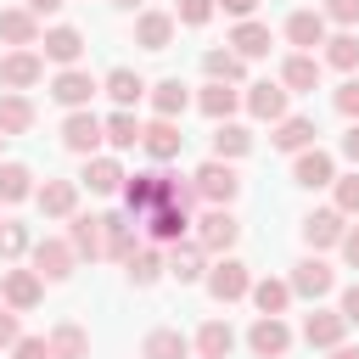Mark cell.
<instances>
[{
	"instance_id": "obj_1",
	"label": "cell",
	"mask_w": 359,
	"mask_h": 359,
	"mask_svg": "<svg viewBox=\"0 0 359 359\" xmlns=\"http://www.w3.org/2000/svg\"><path fill=\"white\" fill-rule=\"evenodd\" d=\"M236 236H241V219H236L230 208H202V219H196V230H191V241H196L208 258H230Z\"/></svg>"
},
{
	"instance_id": "obj_2",
	"label": "cell",
	"mask_w": 359,
	"mask_h": 359,
	"mask_svg": "<svg viewBox=\"0 0 359 359\" xmlns=\"http://www.w3.org/2000/svg\"><path fill=\"white\" fill-rule=\"evenodd\" d=\"M191 185H196V196H202L208 208H230V202L241 196V174H236V163H219V157H208V163L191 174Z\"/></svg>"
},
{
	"instance_id": "obj_3",
	"label": "cell",
	"mask_w": 359,
	"mask_h": 359,
	"mask_svg": "<svg viewBox=\"0 0 359 359\" xmlns=\"http://www.w3.org/2000/svg\"><path fill=\"white\" fill-rule=\"evenodd\" d=\"M168 185H174V174H163V168L129 174V180H123V213H129V219H146L151 208L168 202Z\"/></svg>"
},
{
	"instance_id": "obj_4",
	"label": "cell",
	"mask_w": 359,
	"mask_h": 359,
	"mask_svg": "<svg viewBox=\"0 0 359 359\" xmlns=\"http://www.w3.org/2000/svg\"><path fill=\"white\" fill-rule=\"evenodd\" d=\"M202 286H208V297H213V303H241V297L252 292V269H247L241 258H213Z\"/></svg>"
},
{
	"instance_id": "obj_5",
	"label": "cell",
	"mask_w": 359,
	"mask_h": 359,
	"mask_svg": "<svg viewBox=\"0 0 359 359\" xmlns=\"http://www.w3.org/2000/svg\"><path fill=\"white\" fill-rule=\"evenodd\" d=\"M286 280H292V297H303V303H320V297L337 286V269H331L320 252H309V258H297V264H292V275H286Z\"/></svg>"
},
{
	"instance_id": "obj_6",
	"label": "cell",
	"mask_w": 359,
	"mask_h": 359,
	"mask_svg": "<svg viewBox=\"0 0 359 359\" xmlns=\"http://www.w3.org/2000/svg\"><path fill=\"white\" fill-rule=\"evenodd\" d=\"M101 140H107V123H101L90 107L62 118V146H67L73 157H95V151H101Z\"/></svg>"
},
{
	"instance_id": "obj_7",
	"label": "cell",
	"mask_w": 359,
	"mask_h": 359,
	"mask_svg": "<svg viewBox=\"0 0 359 359\" xmlns=\"http://www.w3.org/2000/svg\"><path fill=\"white\" fill-rule=\"evenodd\" d=\"M0 303L17 309V314L39 309V303H45V275H39V269H6V275H0Z\"/></svg>"
},
{
	"instance_id": "obj_8",
	"label": "cell",
	"mask_w": 359,
	"mask_h": 359,
	"mask_svg": "<svg viewBox=\"0 0 359 359\" xmlns=\"http://www.w3.org/2000/svg\"><path fill=\"white\" fill-rule=\"evenodd\" d=\"M95 90H101V84L90 79V67H56V79H50V101L67 107V112H84Z\"/></svg>"
},
{
	"instance_id": "obj_9",
	"label": "cell",
	"mask_w": 359,
	"mask_h": 359,
	"mask_svg": "<svg viewBox=\"0 0 359 359\" xmlns=\"http://www.w3.org/2000/svg\"><path fill=\"white\" fill-rule=\"evenodd\" d=\"M28 258H34V269H39L45 280H67V275H73V264H79V252H73V241H67V236H39Z\"/></svg>"
},
{
	"instance_id": "obj_10",
	"label": "cell",
	"mask_w": 359,
	"mask_h": 359,
	"mask_svg": "<svg viewBox=\"0 0 359 359\" xmlns=\"http://www.w3.org/2000/svg\"><path fill=\"white\" fill-rule=\"evenodd\" d=\"M123 163L118 157H107V151H95V157H84V174H79V185L90 191V196H123Z\"/></svg>"
},
{
	"instance_id": "obj_11",
	"label": "cell",
	"mask_w": 359,
	"mask_h": 359,
	"mask_svg": "<svg viewBox=\"0 0 359 359\" xmlns=\"http://www.w3.org/2000/svg\"><path fill=\"white\" fill-rule=\"evenodd\" d=\"M140 224H146V236H151V247H180V241H185V230H191L196 219H191L185 208H174V202H163V208H151V213H146Z\"/></svg>"
},
{
	"instance_id": "obj_12",
	"label": "cell",
	"mask_w": 359,
	"mask_h": 359,
	"mask_svg": "<svg viewBox=\"0 0 359 359\" xmlns=\"http://www.w3.org/2000/svg\"><path fill=\"white\" fill-rule=\"evenodd\" d=\"M67 241H73V252L79 258H107V213H73L67 219Z\"/></svg>"
},
{
	"instance_id": "obj_13",
	"label": "cell",
	"mask_w": 359,
	"mask_h": 359,
	"mask_svg": "<svg viewBox=\"0 0 359 359\" xmlns=\"http://www.w3.org/2000/svg\"><path fill=\"white\" fill-rule=\"evenodd\" d=\"M303 342L309 348H342L348 342V320H342V309H320L314 303V314H303Z\"/></svg>"
},
{
	"instance_id": "obj_14",
	"label": "cell",
	"mask_w": 359,
	"mask_h": 359,
	"mask_svg": "<svg viewBox=\"0 0 359 359\" xmlns=\"http://www.w3.org/2000/svg\"><path fill=\"white\" fill-rule=\"evenodd\" d=\"M292 180H297L303 191L337 185V157H331L325 146H309V151H297V157H292Z\"/></svg>"
},
{
	"instance_id": "obj_15",
	"label": "cell",
	"mask_w": 359,
	"mask_h": 359,
	"mask_svg": "<svg viewBox=\"0 0 359 359\" xmlns=\"http://www.w3.org/2000/svg\"><path fill=\"white\" fill-rule=\"evenodd\" d=\"M247 348H252L258 359H280V353L292 348V325H286L280 314H258L252 331H247Z\"/></svg>"
},
{
	"instance_id": "obj_16",
	"label": "cell",
	"mask_w": 359,
	"mask_h": 359,
	"mask_svg": "<svg viewBox=\"0 0 359 359\" xmlns=\"http://www.w3.org/2000/svg\"><path fill=\"white\" fill-rule=\"evenodd\" d=\"M39 79H45V56H39V50H6V56H0V84H6V90L22 95V90H34Z\"/></svg>"
},
{
	"instance_id": "obj_17",
	"label": "cell",
	"mask_w": 359,
	"mask_h": 359,
	"mask_svg": "<svg viewBox=\"0 0 359 359\" xmlns=\"http://www.w3.org/2000/svg\"><path fill=\"white\" fill-rule=\"evenodd\" d=\"M39 45H45L39 56H45V62H56V67H79V56H84V34H79L73 22H50Z\"/></svg>"
},
{
	"instance_id": "obj_18",
	"label": "cell",
	"mask_w": 359,
	"mask_h": 359,
	"mask_svg": "<svg viewBox=\"0 0 359 359\" xmlns=\"http://www.w3.org/2000/svg\"><path fill=\"white\" fill-rule=\"evenodd\" d=\"M286 84H269V79H258V84H247V95H241V107L258 118V123H280L286 118Z\"/></svg>"
},
{
	"instance_id": "obj_19",
	"label": "cell",
	"mask_w": 359,
	"mask_h": 359,
	"mask_svg": "<svg viewBox=\"0 0 359 359\" xmlns=\"http://www.w3.org/2000/svg\"><path fill=\"white\" fill-rule=\"evenodd\" d=\"M140 151H146L151 163H174V157L185 151L180 123H174V118H151V123H146V135H140Z\"/></svg>"
},
{
	"instance_id": "obj_20",
	"label": "cell",
	"mask_w": 359,
	"mask_h": 359,
	"mask_svg": "<svg viewBox=\"0 0 359 359\" xmlns=\"http://www.w3.org/2000/svg\"><path fill=\"white\" fill-rule=\"evenodd\" d=\"M79 180H45L39 191H34V208L45 213V219H73L79 213Z\"/></svg>"
},
{
	"instance_id": "obj_21",
	"label": "cell",
	"mask_w": 359,
	"mask_h": 359,
	"mask_svg": "<svg viewBox=\"0 0 359 359\" xmlns=\"http://www.w3.org/2000/svg\"><path fill=\"white\" fill-rule=\"evenodd\" d=\"M342 236H348V219H342L337 208H314V213L303 219V241H309V252L342 247Z\"/></svg>"
},
{
	"instance_id": "obj_22",
	"label": "cell",
	"mask_w": 359,
	"mask_h": 359,
	"mask_svg": "<svg viewBox=\"0 0 359 359\" xmlns=\"http://www.w3.org/2000/svg\"><path fill=\"white\" fill-rule=\"evenodd\" d=\"M0 39H6L11 50H34V45L45 39V28H39V17H34L28 6H6V11H0Z\"/></svg>"
},
{
	"instance_id": "obj_23",
	"label": "cell",
	"mask_w": 359,
	"mask_h": 359,
	"mask_svg": "<svg viewBox=\"0 0 359 359\" xmlns=\"http://www.w3.org/2000/svg\"><path fill=\"white\" fill-rule=\"evenodd\" d=\"M325 39H331V22H325L320 11L303 6V11L286 17V45H292V50H309V56H314V45H325Z\"/></svg>"
},
{
	"instance_id": "obj_24",
	"label": "cell",
	"mask_w": 359,
	"mask_h": 359,
	"mask_svg": "<svg viewBox=\"0 0 359 359\" xmlns=\"http://www.w3.org/2000/svg\"><path fill=\"white\" fill-rule=\"evenodd\" d=\"M174 34H180L174 11H140V17H135V45H140V50H168Z\"/></svg>"
},
{
	"instance_id": "obj_25",
	"label": "cell",
	"mask_w": 359,
	"mask_h": 359,
	"mask_svg": "<svg viewBox=\"0 0 359 359\" xmlns=\"http://www.w3.org/2000/svg\"><path fill=\"white\" fill-rule=\"evenodd\" d=\"M236 107H241V90H236V84H213V79H208V84L196 90V112L213 118V123H230Z\"/></svg>"
},
{
	"instance_id": "obj_26",
	"label": "cell",
	"mask_w": 359,
	"mask_h": 359,
	"mask_svg": "<svg viewBox=\"0 0 359 359\" xmlns=\"http://www.w3.org/2000/svg\"><path fill=\"white\" fill-rule=\"evenodd\" d=\"M146 95H151V112H157V118H174V123H180V112H185V107H196L191 84H180V79H157Z\"/></svg>"
},
{
	"instance_id": "obj_27",
	"label": "cell",
	"mask_w": 359,
	"mask_h": 359,
	"mask_svg": "<svg viewBox=\"0 0 359 359\" xmlns=\"http://www.w3.org/2000/svg\"><path fill=\"white\" fill-rule=\"evenodd\" d=\"M168 275H174L180 286H196V280H208V252H202L196 241H180V247H168Z\"/></svg>"
},
{
	"instance_id": "obj_28",
	"label": "cell",
	"mask_w": 359,
	"mask_h": 359,
	"mask_svg": "<svg viewBox=\"0 0 359 359\" xmlns=\"http://www.w3.org/2000/svg\"><path fill=\"white\" fill-rule=\"evenodd\" d=\"M230 50H236L241 62H258V56H269V22H258V17L236 22V28H230Z\"/></svg>"
},
{
	"instance_id": "obj_29",
	"label": "cell",
	"mask_w": 359,
	"mask_h": 359,
	"mask_svg": "<svg viewBox=\"0 0 359 359\" xmlns=\"http://www.w3.org/2000/svg\"><path fill=\"white\" fill-rule=\"evenodd\" d=\"M320 73H325V62L309 56V50H292V56L280 62V84H286V90H320Z\"/></svg>"
},
{
	"instance_id": "obj_30",
	"label": "cell",
	"mask_w": 359,
	"mask_h": 359,
	"mask_svg": "<svg viewBox=\"0 0 359 359\" xmlns=\"http://www.w3.org/2000/svg\"><path fill=\"white\" fill-rule=\"evenodd\" d=\"M314 135H320V129H314V118H303V112H286V118L275 123V135H269V140H275L280 151H292V157H297V151H309V146H314Z\"/></svg>"
},
{
	"instance_id": "obj_31",
	"label": "cell",
	"mask_w": 359,
	"mask_h": 359,
	"mask_svg": "<svg viewBox=\"0 0 359 359\" xmlns=\"http://www.w3.org/2000/svg\"><path fill=\"white\" fill-rule=\"evenodd\" d=\"M135 252H140L135 219H129V213H107V258H112V264H129Z\"/></svg>"
},
{
	"instance_id": "obj_32",
	"label": "cell",
	"mask_w": 359,
	"mask_h": 359,
	"mask_svg": "<svg viewBox=\"0 0 359 359\" xmlns=\"http://www.w3.org/2000/svg\"><path fill=\"white\" fill-rule=\"evenodd\" d=\"M202 73H208L213 84H241V79H247V62H241L230 45H213V50H202Z\"/></svg>"
},
{
	"instance_id": "obj_33",
	"label": "cell",
	"mask_w": 359,
	"mask_h": 359,
	"mask_svg": "<svg viewBox=\"0 0 359 359\" xmlns=\"http://www.w3.org/2000/svg\"><path fill=\"white\" fill-rule=\"evenodd\" d=\"M101 123H107V146H112V151H135V146H140V135H146V123H140V118H135L129 107L107 112Z\"/></svg>"
},
{
	"instance_id": "obj_34",
	"label": "cell",
	"mask_w": 359,
	"mask_h": 359,
	"mask_svg": "<svg viewBox=\"0 0 359 359\" xmlns=\"http://www.w3.org/2000/svg\"><path fill=\"white\" fill-rule=\"evenodd\" d=\"M191 348H196L202 359H230V353H236V331H230V320H208V325L191 337Z\"/></svg>"
},
{
	"instance_id": "obj_35",
	"label": "cell",
	"mask_w": 359,
	"mask_h": 359,
	"mask_svg": "<svg viewBox=\"0 0 359 359\" xmlns=\"http://www.w3.org/2000/svg\"><path fill=\"white\" fill-rule=\"evenodd\" d=\"M28 129H34V101L17 95V90H0V135L11 140V135H28Z\"/></svg>"
},
{
	"instance_id": "obj_36",
	"label": "cell",
	"mask_w": 359,
	"mask_h": 359,
	"mask_svg": "<svg viewBox=\"0 0 359 359\" xmlns=\"http://www.w3.org/2000/svg\"><path fill=\"white\" fill-rule=\"evenodd\" d=\"M185 353H191V337L174 331V325H157V331H146V342H140V359H185Z\"/></svg>"
},
{
	"instance_id": "obj_37",
	"label": "cell",
	"mask_w": 359,
	"mask_h": 359,
	"mask_svg": "<svg viewBox=\"0 0 359 359\" xmlns=\"http://www.w3.org/2000/svg\"><path fill=\"white\" fill-rule=\"evenodd\" d=\"M101 90H107V95H112L118 107H129V112H135V101H140V95L151 90V84H146V79H140L135 67H112V73L101 79Z\"/></svg>"
},
{
	"instance_id": "obj_38",
	"label": "cell",
	"mask_w": 359,
	"mask_h": 359,
	"mask_svg": "<svg viewBox=\"0 0 359 359\" xmlns=\"http://www.w3.org/2000/svg\"><path fill=\"white\" fill-rule=\"evenodd\" d=\"M252 309L258 314H286L292 309V280H275V275H264V280H252Z\"/></svg>"
},
{
	"instance_id": "obj_39",
	"label": "cell",
	"mask_w": 359,
	"mask_h": 359,
	"mask_svg": "<svg viewBox=\"0 0 359 359\" xmlns=\"http://www.w3.org/2000/svg\"><path fill=\"white\" fill-rule=\"evenodd\" d=\"M50 359H90V331L79 320H62L50 331Z\"/></svg>"
},
{
	"instance_id": "obj_40",
	"label": "cell",
	"mask_w": 359,
	"mask_h": 359,
	"mask_svg": "<svg viewBox=\"0 0 359 359\" xmlns=\"http://www.w3.org/2000/svg\"><path fill=\"white\" fill-rule=\"evenodd\" d=\"M247 151H252V135L241 123H213V157L219 163H241Z\"/></svg>"
},
{
	"instance_id": "obj_41",
	"label": "cell",
	"mask_w": 359,
	"mask_h": 359,
	"mask_svg": "<svg viewBox=\"0 0 359 359\" xmlns=\"http://www.w3.org/2000/svg\"><path fill=\"white\" fill-rule=\"evenodd\" d=\"M123 275H129V286H157V280L168 275V258H163L157 247H140V252L123 264Z\"/></svg>"
},
{
	"instance_id": "obj_42",
	"label": "cell",
	"mask_w": 359,
	"mask_h": 359,
	"mask_svg": "<svg viewBox=\"0 0 359 359\" xmlns=\"http://www.w3.org/2000/svg\"><path fill=\"white\" fill-rule=\"evenodd\" d=\"M325 67H337V73H353L359 67V34L353 28H337L331 39H325V56H320Z\"/></svg>"
},
{
	"instance_id": "obj_43",
	"label": "cell",
	"mask_w": 359,
	"mask_h": 359,
	"mask_svg": "<svg viewBox=\"0 0 359 359\" xmlns=\"http://www.w3.org/2000/svg\"><path fill=\"white\" fill-rule=\"evenodd\" d=\"M39 185H34V168L28 163H0V202H28Z\"/></svg>"
},
{
	"instance_id": "obj_44",
	"label": "cell",
	"mask_w": 359,
	"mask_h": 359,
	"mask_svg": "<svg viewBox=\"0 0 359 359\" xmlns=\"http://www.w3.org/2000/svg\"><path fill=\"white\" fill-rule=\"evenodd\" d=\"M22 252H34V236H28V224H22V219H6V224H0V258H6V264H17Z\"/></svg>"
},
{
	"instance_id": "obj_45",
	"label": "cell",
	"mask_w": 359,
	"mask_h": 359,
	"mask_svg": "<svg viewBox=\"0 0 359 359\" xmlns=\"http://www.w3.org/2000/svg\"><path fill=\"white\" fill-rule=\"evenodd\" d=\"M213 11H219V0H180V6H174V22H180V28H208Z\"/></svg>"
},
{
	"instance_id": "obj_46",
	"label": "cell",
	"mask_w": 359,
	"mask_h": 359,
	"mask_svg": "<svg viewBox=\"0 0 359 359\" xmlns=\"http://www.w3.org/2000/svg\"><path fill=\"white\" fill-rule=\"evenodd\" d=\"M337 213H342V219L359 213V168H353V174H337Z\"/></svg>"
},
{
	"instance_id": "obj_47",
	"label": "cell",
	"mask_w": 359,
	"mask_h": 359,
	"mask_svg": "<svg viewBox=\"0 0 359 359\" xmlns=\"http://www.w3.org/2000/svg\"><path fill=\"white\" fill-rule=\"evenodd\" d=\"M320 17L337 22V28H353L359 22V0H320Z\"/></svg>"
},
{
	"instance_id": "obj_48",
	"label": "cell",
	"mask_w": 359,
	"mask_h": 359,
	"mask_svg": "<svg viewBox=\"0 0 359 359\" xmlns=\"http://www.w3.org/2000/svg\"><path fill=\"white\" fill-rule=\"evenodd\" d=\"M331 101H337V112H342V118H348V123H359V79H342V84H337V95H331Z\"/></svg>"
},
{
	"instance_id": "obj_49",
	"label": "cell",
	"mask_w": 359,
	"mask_h": 359,
	"mask_svg": "<svg viewBox=\"0 0 359 359\" xmlns=\"http://www.w3.org/2000/svg\"><path fill=\"white\" fill-rule=\"evenodd\" d=\"M168 202H174V208H185V213H196V208H202L196 185H191V180H180V174H174V185H168Z\"/></svg>"
},
{
	"instance_id": "obj_50",
	"label": "cell",
	"mask_w": 359,
	"mask_h": 359,
	"mask_svg": "<svg viewBox=\"0 0 359 359\" xmlns=\"http://www.w3.org/2000/svg\"><path fill=\"white\" fill-rule=\"evenodd\" d=\"M11 359H50V337H17Z\"/></svg>"
},
{
	"instance_id": "obj_51",
	"label": "cell",
	"mask_w": 359,
	"mask_h": 359,
	"mask_svg": "<svg viewBox=\"0 0 359 359\" xmlns=\"http://www.w3.org/2000/svg\"><path fill=\"white\" fill-rule=\"evenodd\" d=\"M17 309H0V348H17Z\"/></svg>"
},
{
	"instance_id": "obj_52",
	"label": "cell",
	"mask_w": 359,
	"mask_h": 359,
	"mask_svg": "<svg viewBox=\"0 0 359 359\" xmlns=\"http://www.w3.org/2000/svg\"><path fill=\"white\" fill-rule=\"evenodd\" d=\"M337 309H342V320H348V325H359V280H353V286H342V303H337Z\"/></svg>"
},
{
	"instance_id": "obj_53",
	"label": "cell",
	"mask_w": 359,
	"mask_h": 359,
	"mask_svg": "<svg viewBox=\"0 0 359 359\" xmlns=\"http://www.w3.org/2000/svg\"><path fill=\"white\" fill-rule=\"evenodd\" d=\"M219 11H230L236 22H247V17L258 11V0H219Z\"/></svg>"
},
{
	"instance_id": "obj_54",
	"label": "cell",
	"mask_w": 359,
	"mask_h": 359,
	"mask_svg": "<svg viewBox=\"0 0 359 359\" xmlns=\"http://www.w3.org/2000/svg\"><path fill=\"white\" fill-rule=\"evenodd\" d=\"M342 258H348V269H359V224H348V236H342Z\"/></svg>"
},
{
	"instance_id": "obj_55",
	"label": "cell",
	"mask_w": 359,
	"mask_h": 359,
	"mask_svg": "<svg viewBox=\"0 0 359 359\" xmlns=\"http://www.w3.org/2000/svg\"><path fill=\"white\" fill-rule=\"evenodd\" d=\"M342 157L359 168V123H348V135H342Z\"/></svg>"
},
{
	"instance_id": "obj_56",
	"label": "cell",
	"mask_w": 359,
	"mask_h": 359,
	"mask_svg": "<svg viewBox=\"0 0 359 359\" xmlns=\"http://www.w3.org/2000/svg\"><path fill=\"white\" fill-rule=\"evenodd\" d=\"M22 6H28V11H34V17H56V11H62V6H67V0H22Z\"/></svg>"
},
{
	"instance_id": "obj_57",
	"label": "cell",
	"mask_w": 359,
	"mask_h": 359,
	"mask_svg": "<svg viewBox=\"0 0 359 359\" xmlns=\"http://www.w3.org/2000/svg\"><path fill=\"white\" fill-rule=\"evenodd\" d=\"M331 359H359V342H342V348H331Z\"/></svg>"
},
{
	"instance_id": "obj_58",
	"label": "cell",
	"mask_w": 359,
	"mask_h": 359,
	"mask_svg": "<svg viewBox=\"0 0 359 359\" xmlns=\"http://www.w3.org/2000/svg\"><path fill=\"white\" fill-rule=\"evenodd\" d=\"M112 6H118V11H135V0H112Z\"/></svg>"
},
{
	"instance_id": "obj_59",
	"label": "cell",
	"mask_w": 359,
	"mask_h": 359,
	"mask_svg": "<svg viewBox=\"0 0 359 359\" xmlns=\"http://www.w3.org/2000/svg\"><path fill=\"white\" fill-rule=\"evenodd\" d=\"M0 146H6V135H0Z\"/></svg>"
},
{
	"instance_id": "obj_60",
	"label": "cell",
	"mask_w": 359,
	"mask_h": 359,
	"mask_svg": "<svg viewBox=\"0 0 359 359\" xmlns=\"http://www.w3.org/2000/svg\"><path fill=\"white\" fill-rule=\"evenodd\" d=\"M0 208H6V202H0ZM0 224H6V219H0Z\"/></svg>"
}]
</instances>
